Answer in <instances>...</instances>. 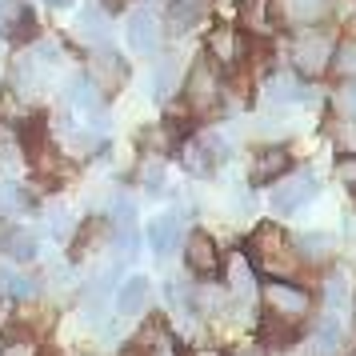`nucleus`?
Returning <instances> with one entry per match:
<instances>
[{
    "label": "nucleus",
    "instance_id": "b1692460",
    "mask_svg": "<svg viewBox=\"0 0 356 356\" xmlns=\"http://www.w3.org/2000/svg\"><path fill=\"white\" fill-rule=\"evenodd\" d=\"M29 209H33V196L24 193L20 184H13V180H0V212L4 216H20Z\"/></svg>",
    "mask_w": 356,
    "mask_h": 356
},
{
    "label": "nucleus",
    "instance_id": "a211bd4d",
    "mask_svg": "<svg viewBox=\"0 0 356 356\" xmlns=\"http://www.w3.org/2000/svg\"><path fill=\"white\" fill-rule=\"evenodd\" d=\"M252 289H260V276L252 273V264L244 257H232L228 260V300H248Z\"/></svg>",
    "mask_w": 356,
    "mask_h": 356
},
{
    "label": "nucleus",
    "instance_id": "f8f14e48",
    "mask_svg": "<svg viewBox=\"0 0 356 356\" xmlns=\"http://www.w3.org/2000/svg\"><path fill=\"white\" fill-rule=\"evenodd\" d=\"M0 252L13 260V264H33L40 257V241H36L33 228L8 225V228H0Z\"/></svg>",
    "mask_w": 356,
    "mask_h": 356
},
{
    "label": "nucleus",
    "instance_id": "6ab92c4d",
    "mask_svg": "<svg viewBox=\"0 0 356 356\" xmlns=\"http://www.w3.org/2000/svg\"><path fill=\"white\" fill-rule=\"evenodd\" d=\"M292 252H296V260H305V264H324V260L332 257V236L328 232H300L292 241Z\"/></svg>",
    "mask_w": 356,
    "mask_h": 356
},
{
    "label": "nucleus",
    "instance_id": "473e14b6",
    "mask_svg": "<svg viewBox=\"0 0 356 356\" xmlns=\"http://www.w3.org/2000/svg\"><path fill=\"white\" fill-rule=\"evenodd\" d=\"M337 145L344 148V156H356V124L353 120H344L337 129Z\"/></svg>",
    "mask_w": 356,
    "mask_h": 356
},
{
    "label": "nucleus",
    "instance_id": "f3484780",
    "mask_svg": "<svg viewBox=\"0 0 356 356\" xmlns=\"http://www.w3.org/2000/svg\"><path fill=\"white\" fill-rule=\"evenodd\" d=\"M236 17H241L244 33L268 36L273 33V0H236Z\"/></svg>",
    "mask_w": 356,
    "mask_h": 356
},
{
    "label": "nucleus",
    "instance_id": "a878e982",
    "mask_svg": "<svg viewBox=\"0 0 356 356\" xmlns=\"http://www.w3.org/2000/svg\"><path fill=\"white\" fill-rule=\"evenodd\" d=\"M332 72L348 76V81L356 76V36H353V40H340V44H337V52H332Z\"/></svg>",
    "mask_w": 356,
    "mask_h": 356
},
{
    "label": "nucleus",
    "instance_id": "f257e3e1",
    "mask_svg": "<svg viewBox=\"0 0 356 356\" xmlns=\"http://www.w3.org/2000/svg\"><path fill=\"white\" fill-rule=\"evenodd\" d=\"M244 260L252 264V273L264 276V280H289L296 273V252H292V241L289 232L280 225H260L252 232V241L244 248Z\"/></svg>",
    "mask_w": 356,
    "mask_h": 356
},
{
    "label": "nucleus",
    "instance_id": "0eeeda50",
    "mask_svg": "<svg viewBox=\"0 0 356 356\" xmlns=\"http://www.w3.org/2000/svg\"><path fill=\"white\" fill-rule=\"evenodd\" d=\"M316 196V177L308 172V168H300V172H292V177L284 180H276V188H273V209L276 212H300Z\"/></svg>",
    "mask_w": 356,
    "mask_h": 356
},
{
    "label": "nucleus",
    "instance_id": "c756f323",
    "mask_svg": "<svg viewBox=\"0 0 356 356\" xmlns=\"http://www.w3.org/2000/svg\"><path fill=\"white\" fill-rule=\"evenodd\" d=\"M337 108H340V116H344V120H353V124H356V81L340 88V97H337Z\"/></svg>",
    "mask_w": 356,
    "mask_h": 356
},
{
    "label": "nucleus",
    "instance_id": "1a4fd4ad",
    "mask_svg": "<svg viewBox=\"0 0 356 356\" xmlns=\"http://www.w3.org/2000/svg\"><path fill=\"white\" fill-rule=\"evenodd\" d=\"M124 36H129V49L136 52V56H152V52L161 49V20L152 17L148 8H136L129 17Z\"/></svg>",
    "mask_w": 356,
    "mask_h": 356
},
{
    "label": "nucleus",
    "instance_id": "c85d7f7f",
    "mask_svg": "<svg viewBox=\"0 0 356 356\" xmlns=\"http://www.w3.org/2000/svg\"><path fill=\"white\" fill-rule=\"evenodd\" d=\"M49 232L56 236V241H65L68 232H72V220H68V212L56 204V209H49Z\"/></svg>",
    "mask_w": 356,
    "mask_h": 356
},
{
    "label": "nucleus",
    "instance_id": "9d476101",
    "mask_svg": "<svg viewBox=\"0 0 356 356\" xmlns=\"http://www.w3.org/2000/svg\"><path fill=\"white\" fill-rule=\"evenodd\" d=\"M180 244H184V225H180V212H164L156 216L152 225H148V248L156 252V257H172Z\"/></svg>",
    "mask_w": 356,
    "mask_h": 356
},
{
    "label": "nucleus",
    "instance_id": "39448f33",
    "mask_svg": "<svg viewBox=\"0 0 356 356\" xmlns=\"http://www.w3.org/2000/svg\"><path fill=\"white\" fill-rule=\"evenodd\" d=\"M184 264H188V273L200 276V280H212V276L225 273V257H220V248L212 241L204 228H196L184 236Z\"/></svg>",
    "mask_w": 356,
    "mask_h": 356
},
{
    "label": "nucleus",
    "instance_id": "ddd939ff",
    "mask_svg": "<svg viewBox=\"0 0 356 356\" xmlns=\"http://www.w3.org/2000/svg\"><path fill=\"white\" fill-rule=\"evenodd\" d=\"M209 60H212V65H225V68L241 65V60H244L241 33H236V29H228V24H216V29L209 33Z\"/></svg>",
    "mask_w": 356,
    "mask_h": 356
},
{
    "label": "nucleus",
    "instance_id": "2eb2a0df",
    "mask_svg": "<svg viewBox=\"0 0 356 356\" xmlns=\"http://www.w3.org/2000/svg\"><path fill=\"white\" fill-rule=\"evenodd\" d=\"M324 8H328V0H273V13L284 24H316L324 17Z\"/></svg>",
    "mask_w": 356,
    "mask_h": 356
},
{
    "label": "nucleus",
    "instance_id": "7ed1b4c3",
    "mask_svg": "<svg viewBox=\"0 0 356 356\" xmlns=\"http://www.w3.org/2000/svg\"><path fill=\"white\" fill-rule=\"evenodd\" d=\"M332 33H324V29H305V33L292 40V68L300 72V76H321L324 68H332Z\"/></svg>",
    "mask_w": 356,
    "mask_h": 356
},
{
    "label": "nucleus",
    "instance_id": "4be33fe9",
    "mask_svg": "<svg viewBox=\"0 0 356 356\" xmlns=\"http://www.w3.org/2000/svg\"><path fill=\"white\" fill-rule=\"evenodd\" d=\"M152 97L156 100H168L172 92L180 88V65H177V56H164L161 65L152 68Z\"/></svg>",
    "mask_w": 356,
    "mask_h": 356
},
{
    "label": "nucleus",
    "instance_id": "c9c22d12",
    "mask_svg": "<svg viewBox=\"0 0 356 356\" xmlns=\"http://www.w3.org/2000/svg\"><path fill=\"white\" fill-rule=\"evenodd\" d=\"M49 4H56V8H65V4H72V0H49Z\"/></svg>",
    "mask_w": 356,
    "mask_h": 356
},
{
    "label": "nucleus",
    "instance_id": "f704fd0d",
    "mask_svg": "<svg viewBox=\"0 0 356 356\" xmlns=\"http://www.w3.org/2000/svg\"><path fill=\"white\" fill-rule=\"evenodd\" d=\"M196 356H220V353H216V348H200Z\"/></svg>",
    "mask_w": 356,
    "mask_h": 356
},
{
    "label": "nucleus",
    "instance_id": "6e6552de",
    "mask_svg": "<svg viewBox=\"0 0 356 356\" xmlns=\"http://www.w3.org/2000/svg\"><path fill=\"white\" fill-rule=\"evenodd\" d=\"M124 76H129V72H124V60H120L113 49L88 56V81H92V88H97L100 97H104V92H116V88L124 84Z\"/></svg>",
    "mask_w": 356,
    "mask_h": 356
},
{
    "label": "nucleus",
    "instance_id": "72a5a7b5",
    "mask_svg": "<svg viewBox=\"0 0 356 356\" xmlns=\"http://www.w3.org/2000/svg\"><path fill=\"white\" fill-rule=\"evenodd\" d=\"M228 356H264V348H232Z\"/></svg>",
    "mask_w": 356,
    "mask_h": 356
},
{
    "label": "nucleus",
    "instance_id": "dca6fc26",
    "mask_svg": "<svg viewBox=\"0 0 356 356\" xmlns=\"http://www.w3.org/2000/svg\"><path fill=\"white\" fill-rule=\"evenodd\" d=\"M148 292H152V284H148L145 276L120 280V289H116V312L120 316H140L148 308Z\"/></svg>",
    "mask_w": 356,
    "mask_h": 356
},
{
    "label": "nucleus",
    "instance_id": "7c9ffc66",
    "mask_svg": "<svg viewBox=\"0 0 356 356\" xmlns=\"http://www.w3.org/2000/svg\"><path fill=\"white\" fill-rule=\"evenodd\" d=\"M0 356H40V348H36V340H4L0 344Z\"/></svg>",
    "mask_w": 356,
    "mask_h": 356
},
{
    "label": "nucleus",
    "instance_id": "4c0bfd02",
    "mask_svg": "<svg viewBox=\"0 0 356 356\" xmlns=\"http://www.w3.org/2000/svg\"><path fill=\"white\" fill-rule=\"evenodd\" d=\"M113 4H120V0H113Z\"/></svg>",
    "mask_w": 356,
    "mask_h": 356
},
{
    "label": "nucleus",
    "instance_id": "e433bc0d",
    "mask_svg": "<svg viewBox=\"0 0 356 356\" xmlns=\"http://www.w3.org/2000/svg\"><path fill=\"white\" fill-rule=\"evenodd\" d=\"M168 4H177V0H168Z\"/></svg>",
    "mask_w": 356,
    "mask_h": 356
},
{
    "label": "nucleus",
    "instance_id": "2f4dec72",
    "mask_svg": "<svg viewBox=\"0 0 356 356\" xmlns=\"http://www.w3.org/2000/svg\"><path fill=\"white\" fill-rule=\"evenodd\" d=\"M337 180L344 184V188L356 193V156H340L337 161Z\"/></svg>",
    "mask_w": 356,
    "mask_h": 356
},
{
    "label": "nucleus",
    "instance_id": "bb28decb",
    "mask_svg": "<svg viewBox=\"0 0 356 356\" xmlns=\"http://www.w3.org/2000/svg\"><path fill=\"white\" fill-rule=\"evenodd\" d=\"M324 300H328L332 308L348 305V280H344V273H332V276H324Z\"/></svg>",
    "mask_w": 356,
    "mask_h": 356
},
{
    "label": "nucleus",
    "instance_id": "9b49d317",
    "mask_svg": "<svg viewBox=\"0 0 356 356\" xmlns=\"http://www.w3.org/2000/svg\"><path fill=\"white\" fill-rule=\"evenodd\" d=\"M292 168V156L284 145H268L260 148L257 156H252V184H276V180H284Z\"/></svg>",
    "mask_w": 356,
    "mask_h": 356
},
{
    "label": "nucleus",
    "instance_id": "20e7f679",
    "mask_svg": "<svg viewBox=\"0 0 356 356\" xmlns=\"http://www.w3.org/2000/svg\"><path fill=\"white\" fill-rule=\"evenodd\" d=\"M184 97H188V108L193 113H212L220 97H225V81H220V72L212 60H196L193 72H188V81H184Z\"/></svg>",
    "mask_w": 356,
    "mask_h": 356
},
{
    "label": "nucleus",
    "instance_id": "393cba45",
    "mask_svg": "<svg viewBox=\"0 0 356 356\" xmlns=\"http://www.w3.org/2000/svg\"><path fill=\"white\" fill-rule=\"evenodd\" d=\"M76 24H81L76 33H81L84 40H92V44H97V40H108V20L100 17V8H84Z\"/></svg>",
    "mask_w": 356,
    "mask_h": 356
},
{
    "label": "nucleus",
    "instance_id": "aec40b11",
    "mask_svg": "<svg viewBox=\"0 0 356 356\" xmlns=\"http://www.w3.org/2000/svg\"><path fill=\"white\" fill-rule=\"evenodd\" d=\"M40 280L36 276H24V273H17L13 264H0V292L4 296H17V300H33V296H40Z\"/></svg>",
    "mask_w": 356,
    "mask_h": 356
},
{
    "label": "nucleus",
    "instance_id": "5701e85b",
    "mask_svg": "<svg viewBox=\"0 0 356 356\" xmlns=\"http://www.w3.org/2000/svg\"><path fill=\"white\" fill-rule=\"evenodd\" d=\"M204 13H209V0H177L168 8V24H172V33H188Z\"/></svg>",
    "mask_w": 356,
    "mask_h": 356
},
{
    "label": "nucleus",
    "instance_id": "423d86ee",
    "mask_svg": "<svg viewBox=\"0 0 356 356\" xmlns=\"http://www.w3.org/2000/svg\"><path fill=\"white\" fill-rule=\"evenodd\" d=\"M228 148L220 136H212V132H200V136H193V140H184L180 145V161H184V168L193 172V177H209L212 168H216V161H225Z\"/></svg>",
    "mask_w": 356,
    "mask_h": 356
},
{
    "label": "nucleus",
    "instance_id": "4468645a",
    "mask_svg": "<svg viewBox=\"0 0 356 356\" xmlns=\"http://www.w3.org/2000/svg\"><path fill=\"white\" fill-rule=\"evenodd\" d=\"M260 97H264V104H273V108H289V104H296V100L305 97V84H300V76H292V72H273L264 81V88H260Z\"/></svg>",
    "mask_w": 356,
    "mask_h": 356
},
{
    "label": "nucleus",
    "instance_id": "412c9836",
    "mask_svg": "<svg viewBox=\"0 0 356 356\" xmlns=\"http://www.w3.org/2000/svg\"><path fill=\"white\" fill-rule=\"evenodd\" d=\"M340 348H344V332H340L337 316H328L308 344V356H340Z\"/></svg>",
    "mask_w": 356,
    "mask_h": 356
},
{
    "label": "nucleus",
    "instance_id": "cd10ccee",
    "mask_svg": "<svg viewBox=\"0 0 356 356\" xmlns=\"http://www.w3.org/2000/svg\"><path fill=\"white\" fill-rule=\"evenodd\" d=\"M140 184H145L152 196H161L164 193V161H156V156H152V161L140 168Z\"/></svg>",
    "mask_w": 356,
    "mask_h": 356
},
{
    "label": "nucleus",
    "instance_id": "f03ea898",
    "mask_svg": "<svg viewBox=\"0 0 356 356\" xmlns=\"http://www.w3.org/2000/svg\"><path fill=\"white\" fill-rule=\"evenodd\" d=\"M260 305L268 312V321L280 324H296L312 312V292L296 280H260Z\"/></svg>",
    "mask_w": 356,
    "mask_h": 356
}]
</instances>
